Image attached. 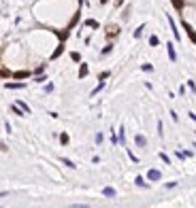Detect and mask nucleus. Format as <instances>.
Returning a JSON list of instances; mask_svg holds the SVG:
<instances>
[{
  "label": "nucleus",
  "instance_id": "nucleus-5",
  "mask_svg": "<svg viewBox=\"0 0 196 208\" xmlns=\"http://www.w3.org/2000/svg\"><path fill=\"white\" fill-rule=\"evenodd\" d=\"M168 24H171V30H173V34H175V38L179 41V30H177V26H175V21H173V17H168Z\"/></svg>",
  "mask_w": 196,
  "mask_h": 208
},
{
  "label": "nucleus",
  "instance_id": "nucleus-4",
  "mask_svg": "<svg viewBox=\"0 0 196 208\" xmlns=\"http://www.w3.org/2000/svg\"><path fill=\"white\" fill-rule=\"evenodd\" d=\"M134 142H137V147H145L147 145V138H145V136H134Z\"/></svg>",
  "mask_w": 196,
  "mask_h": 208
},
{
  "label": "nucleus",
  "instance_id": "nucleus-8",
  "mask_svg": "<svg viewBox=\"0 0 196 208\" xmlns=\"http://www.w3.org/2000/svg\"><path fill=\"white\" fill-rule=\"evenodd\" d=\"M26 76H30V72H26V70H21V72H15V79H26Z\"/></svg>",
  "mask_w": 196,
  "mask_h": 208
},
{
  "label": "nucleus",
  "instance_id": "nucleus-6",
  "mask_svg": "<svg viewBox=\"0 0 196 208\" xmlns=\"http://www.w3.org/2000/svg\"><path fill=\"white\" fill-rule=\"evenodd\" d=\"M134 183H137V187H143V189L149 187V185L145 183V178H143V176H137V180H134Z\"/></svg>",
  "mask_w": 196,
  "mask_h": 208
},
{
  "label": "nucleus",
  "instance_id": "nucleus-13",
  "mask_svg": "<svg viewBox=\"0 0 196 208\" xmlns=\"http://www.w3.org/2000/svg\"><path fill=\"white\" fill-rule=\"evenodd\" d=\"M60 142H62V145H66V142H68V136L62 134V136H60Z\"/></svg>",
  "mask_w": 196,
  "mask_h": 208
},
{
  "label": "nucleus",
  "instance_id": "nucleus-15",
  "mask_svg": "<svg viewBox=\"0 0 196 208\" xmlns=\"http://www.w3.org/2000/svg\"><path fill=\"white\" fill-rule=\"evenodd\" d=\"M111 49H113L111 45H109V47H105V49H102V55H107V53H111Z\"/></svg>",
  "mask_w": 196,
  "mask_h": 208
},
{
  "label": "nucleus",
  "instance_id": "nucleus-19",
  "mask_svg": "<svg viewBox=\"0 0 196 208\" xmlns=\"http://www.w3.org/2000/svg\"><path fill=\"white\" fill-rule=\"evenodd\" d=\"M124 2V0H115V4H117V7H119V4H122Z\"/></svg>",
  "mask_w": 196,
  "mask_h": 208
},
{
  "label": "nucleus",
  "instance_id": "nucleus-10",
  "mask_svg": "<svg viewBox=\"0 0 196 208\" xmlns=\"http://www.w3.org/2000/svg\"><path fill=\"white\" fill-rule=\"evenodd\" d=\"M85 74H88V66H85V64H83V66H81V70H79V76H81V79H83Z\"/></svg>",
  "mask_w": 196,
  "mask_h": 208
},
{
  "label": "nucleus",
  "instance_id": "nucleus-9",
  "mask_svg": "<svg viewBox=\"0 0 196 208\" xmlns=\"http://www.w3.org/2000/svg\"><path fill=\"white\" fill-rule=\"evenodd\" d=\"M62 163H64V166H68V168H75V161L66 159V157H62Z\"/></svg>",
  "mask_w": 196,
  "mask_h": 208
},
{
  "label": "nucleus",
  "instance_id": "nucleus-16",
  "mask_svg": "<svg viewBox=\"0 0 196 208\" xmlns=\"http://www.w3.org/2000/svg\"><path fill=\"white\" fill-rule=\"evenodd\" d=\"M143 70H145V72H149V70H154V68H151V64H143Z\"/></svg>",
  "mask_w": 196,
  "mask_h": 208
},
{
  "label": "nucleus",
  "instance_id": "nucleus-2",
  "mask_svg": "<svg viewBox=\"0 0 196 208\" xmlns=\"http://www.w3.org/2000/svg\"><path fill=\"white\" fill-rule=\"evenodd\" d=\"M160 176H162L160 170H149V172H147V178H149V180H160Z\"/></svg>",
  "mask_w": 196,
  "mask_h": 208
},
{
  "label": "nucleus",
  "instance_id": "nucleus-7",
  "mask_svg": "<svg viewBox=\"0 0 196 208\" xmlns=\"http://www.w3.org/2000/svg\"><path fill=\"white\" fill-rule=\"evenodd\" d=\"M21 87H26L24 83H7V89H21Z\"/></svg>",
  "mask_w": 196,
  "mask_h": 208
},
{
  "label": "nucleus",
  "instance_id": "nucleus-11",
  "mask_svg": "<svg viewBox=\"0 0 196 208\" xmlns=\"http://www.w3.org/2000/svg\"><path fill=\"white\" fill-rule=\"evenodd\" d=\"M119 142H122V145L126 142V136H124V128H119Z\"/></svg>",
  "mask_w": 196,
  "mask_h": 208
},
{
  "label": "nucleus",
  "instance_id": "nucleus-1",
  "mask_svg": "<svg viewBox=\"0 0 196 208\" xmlns=\"http://www.w3.org/2000/svg\"><path fill=\"white\" fill-rule=\"evenodd\" d=\"M166 49H168V57H171V62H177V53H175V47H173V43H168Z\"/></svg>",
  "mask_w": 196,
  "mask_h": 208
},
{
  "label": "nucleus",
  "instance_id": "nucleus-17",
  "mask_svg": "<svg viewBox=\"0 0 196 208\" xmlns=\"http://www.w3.org/2000/svg\"><path fill=\"white\" fill-rule=\"evenodd\" d=\"M160 159L164 161V163H168V161H171V159H168V155H164V153H162V155H160Z\"/></svg>",
  "mask_w": 196,
  "mask_h": 208
},
{
  "label": "nucleus",
  "instance_id": "nucleus-12",
  "mask_svg": "<svg viewBox=\"0 0 196 208\" xmlns=\"http://www.w3.org/2000/svg\"><path fill=\"white\" fill-rule=\"evenodd\" d=\"M158 43H160V41H158V36H151V38H149V45H151V47H156Z\"/></svg>",
  "mask_w": 196,
  "mask_h": 208
},
{
  "label": "nucleus",
  "instance_id": "nucleus-3",
  "mask_svg": "<svg viewBox=\"0 0 196 208\" xmlns=\"http://www.w3.org/2000/svg\"><path fill=\"white\" fill-rule=\"evenodd\" d=\"M102 195H107V198H115L117 191L113 189V187H105V189H102Z\"/></svg>",
  "mask_w": 196,
  "mask_h": 208
},
{
  "label": "nucleus",
  "instance_id": "nucleus-14",
  "mask_svg": "<svg viewBox=\"0 0 196 208\" xmlns=\"http://www.w3.org/2000/svg\"><path fill=\"white\" fill-rule=\"evenodd\" d=\"M141 34H143V26H141V28H139V30H134V38H139Z\"/></svg>",
  "mask_w": 196,
  "mask_h": 208
},
{
  "label": "nucleus",
  "instance_id": "nucleus-18",
  "mask_svg": "<svg viewBox=\"0 0 196 208\" xmlns=\"http://www.w3.org/2000/svg\"><path fill=\"white\" fill-rule=\"evenodd\" d=\"M4 195H7V191H0V198H4Z\"/></svg>",
  "mask_w": 196,
  "mask_h": 208
}]
</instances>
